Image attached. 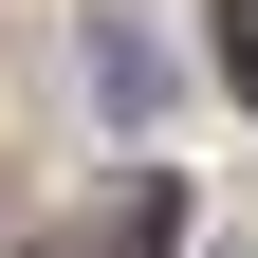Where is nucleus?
Wrapping results in <instances>:
<instances>
[{
    "label": "nucleus",
    "instance_id": "f257e3e1",
    "mask_svg": "<svg viewBox=\"0 0 258 258\" xmlns=\"http://www.w3.org/2000/svg\"><path fill=\"white\" fill-rule=\"evenodd\" d=\"M37 258H184V184H166V166H111Z\"/></svg>",
    "mask_w": 258,
    "mask_h": 258
},
{
    "label": "nucleus",
    "instance_id": "f03ea898",
    "mask_svg": "<svg viewBox=\"0 0 258 258\" xmlns=\"http://www.w3.org/2000/svg\"><path fill=\"white\" fill-rule=\"evenodd\" d=\"M221 74H240V92H258V0H221Z\"/></svg>",
    "mask_w": 258,
    "mask_h": 258
}]
</instances>
